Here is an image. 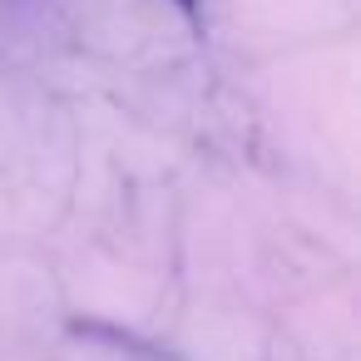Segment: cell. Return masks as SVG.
Masks as SVG:
<instances>
[{"label": "cell", "mask_w": 361, "mask_h": 361, "mask_svg": "<svg viewBox=\"0 0 361 361\" xmlns=\"http://www.w3.org/2000/svg\"><path fill=\"white\" fill-rule=\"evenodd\" d=\"M178 6H183V11H193V0H178Z\"/></svg>", "instance_id": "obj_1"}]
</instances>
